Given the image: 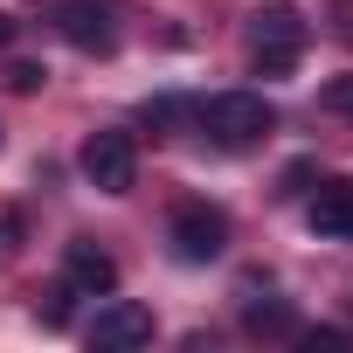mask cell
I'll return each instance as SVG.
<instances>
[{"instance_id": "obj_1", "label": "cell", "mask_w": 353, "mask_h": 353, "mask_svg": "<svg viewBox=\"0 0 353 353\" xmlns=\"http://www.w3.org/2000/svg\"><path fill=\"white\" fill-rule=\"evenodd\" d=\"M194 118H201V132H208L215 145H229V152H243V145H256V139L277 132V111H270L256 90H222V97H208Z\"/></svg>"}, {"instance_id": "obj_2", "label": "cell", "mask_w": 353, "mask_h": 353, "mask_svg": "<svg viewBox=\"0 0 353 353\" xmlns=\"http://www.w3.org/2000/svg\"><path fill=\"white\" fill-rule=\"evenodd\" d=\"M305 14L298 8H284V0H270V8H256L250 14V49H256V70L263 77H291V63H298V49H305Z\"/></svg>"}, {"instance_id": "obj_3", "label": "cell", "mask_w": 353, "mask_h": 353, "mask_svg": "<svg viewBox=\"0 0 353 353\" xmlns=\"http://www.w3.org/2000/svg\"><path fill=\"white\" fill-rule=\"evenodd\" d=\"M83 181H90L97 194H132V181H139V145H132V132H90V139H83Z\"/></svg>"}, {"instance_id": "obj_4", "label": "cell", "mask_w": 353, "mask_h": 353, "mask_svg": "<svg viewBox=\"0 0 353 353\" xmlns=\"http://www.w3.org/2000/svg\"><path fill=\"white\" fill-rule=\"evenodd\" d=\"M173 256L181 263H215L229 250V215L208 208V201H188V208H173V229H166Z\"/></svg>"}, {"instance_id": "obj_5", "label": "cell", "mask_w": 353, "mask_h": 353, "mask_svg": "<svg viewBox=\"0 0 353 353\" xmlns=\"http://www.w3.org/2000/svg\"><path fill=\"white\" fill-rule=\"evenodd\" d=\"M56 35L70 49H83V56H111L118 49V21H111L104 0H63L56 8Z\"/></svg>"}, {"instance_id": "obj_6", "label": "cell", "mask_w": 353, "mask_h": 353, "mask_svg": "<svg viewBox=\"0 0 353 353\" xmlns=\"http://www.w3.org/2000/svg\"><path fill=\"white\" fill-rule=\"evenodd\" d=\"M145 339H152V312L145 305H125L118 298V305H104L90 319V346L97 353H125V346H145Z\"/></svg>"}, {"instance_id": "obj_7", "label": "cell", "mask_w": 353, "mask_h": 353, "mask_svg": "<svg viewBox=\"0 0 353 353\" xmlns=\"http://www.w3.org/2000/svg\"><path fill=\"white\" fill-rule=\"evenodd\" d=\"M63 270H70V284H77V291H90V298L118 291V256H111V250H97V243H70V250H63Z\"/></svg>"}, {"instance_id": "obj_8", "label": "cell", "mask_w": 353, "mask_h": 353, "mask_svg": "<svg viewBox=\"0 0 353 353\" xmlns=\"http://www.w3.org/2000/svg\"><path fill=\"white\" fill-rule=\"evenodd\" d=\"M305 215H312L319 236H353V188H325Z\"/></svg>"}, {"instance_id": "obj_9", "label": "cell", "mask_w": 353, "mask_h": 353, "mask_svg": "<svg viewBox=\"0 0 353 353\" xmlns=\"http://www.w3.org/2000/svg\"><path fill=\"white\" fill-rule=\"evenodd\" d=\"M243 325H250L256 339H291V332H298V312H291L284 298H270V305H250Z\"/></svg>"}, {"instance_id": "obj_10", "label": "cell", "mask_w": 353, "mask_h": 353, "mask_svg": "<svg viewBox=\"0 0 353 353\" xmlns=\"http://www.w3.org/2000/svg\"><path fill=\"white\" fill-rule=\"evenodd\" d=\"M70 298H77V284L63 277L56 291H42V298H35V319H42V325H70Z\"/></svg>"}, {"instance_id": "obj_11", "label": "cell", "mask_w": 353, "mask_h": 353, "mask_svg": "<svg viewBox=\"0 0 353 353\" xmlns=\"http://www.w3.org/2000/svg\"><path fill=\"white\" fill-rule=\"evenodd\" d=\"M42 83H49V70H42V63H14V70H8V90H21V97H35Z\"/></svg>"}, {"instance_id": "obj_12", "label": "cell", "mask_w": 353, "mask_h": 353, "mask_svg": "<svg viewBox=\"0 0 353 353\" xmlns=\"http://www.w3.org/2000/svg\"><path fill=\"white\" fill-rule=\"evenodd\" d=\"M319 104H325V111H353V77L325 83V90H319Z\"/></svg>"}, {"instance_id": "obj_13", "label": "cell", "mask_w": 353, "mask_h": 353, "mask_svg": "<svg viewBox=\"0 0 353 353\" xmlns=\"http://www.w3.org/2000/svg\"><path fill=\"white\" fill-rule=\"evenodd\" d=\"M8 42H14V21H8V14H0V49H8Z\"/></svg>"}]
</instances>
